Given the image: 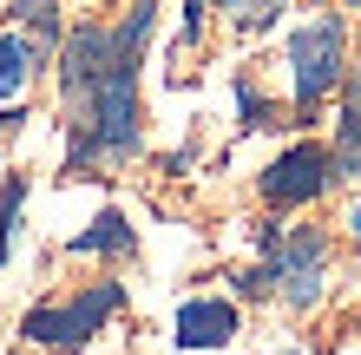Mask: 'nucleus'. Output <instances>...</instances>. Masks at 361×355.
I'll return each mask as SVG.
<instances>
[{"instance_id": "nucleus-1", "label": "nucleus", "mask_w": 361, "mask_h": 355, "mask_svg": "<svg viewBox=\"0 0 361 355\" xmlns=\"http://www.w3.org/2000/svg\"><path fill=\"white\" fill-rule=\"evenodd\" d=\"M158 27V7L138 0L118 27H73L59 40V99H66V172L132 158L145 138L138 53Z\"/></svg>"}, {"instance_id": "nucleus-2", "label": "nucleus", "mask_w": 361, "mask_h": 355, "mask_svg": "<svg viewBox=\"0 0 361 355\" xmlns=\"http://www.w3.org/2000/svg\"><path fill=\"white\" fill-rule=\"evenodd\" d=\"M348 79V33L335 13H315L309 27L289 33V86H295V112H315L322 99Z\"/></svg>"}, {"instance_id": "nucleus-3", "label": "nucleus", "mask_w": 361, "mask_h": 355, "mask_svg": "<svg viewBox=\"0 0 361 355\" xmlns=\"http://www.w3.org/2000/svg\"><path fill=\"white\" fill-rule=\"evenodd\" d=\"M118 303H125V289L118 283H92V289H79V296H66V303H39V309H27V342H39V349H53V355H79L105 323L118 316Z\"/></svg>"}, {"instance_id": "nucleus-4", "label": "nucleus", "mask_w": 361, "mask_h": 355, "mask_svg": "<svg viewBox=\"0 0 361 355\" xmlns=\"http://www.w3.org/2000/svg\"><path fill=\"white\" fill-rule=\"evenodd\" d=\"M269 277H276V296H283L289 309H315L329 289V237L315 231V224H295V231H283L269 250H263Z\"/></svg>"}, {"instance_id": "nucleus-5", "label": "nucleus", "mask_w": 361, "mask_h": 355, "mask_svg": "<svg viewBox=\"0 0 361 355\" xmlns=\"http://www.w3.org/2000/svg\"><path fill=\"white\" fill-rule=\"evenodd\" d=\"M342 184V172H335V152L329 145H289L283 158H269V172H263V204L269 211H302V204H315L322 191H335Z\"/></svg>"}, {"instance_id": "nucleus-6", "label": "nucleus", "mask_w": 361, "mask_h": 355, "mask_svg": "<svg viewBox=\"0 0 361 355\" xmlns=\"http://www.w3.org/2000/svg\"><path fill=\"white\" fill-rule=\"evenodd\" d=\"M237 329H243V316L230 296H190L178 309L171 336H178V349H224V342H237Z\"/></svg>"}, {"instance_id": "nucleus-7", "label": "nucleus", "mask_w": 361, "mask_h": 355, "mask_svg": "<svg viewBox=\"0 0 361 355\" xmlns=\"http://www.w3.org/2000/svg\"><path fill=\"white\" fill-rule=\"evenodd\" d=\"M66 250H73V257H132V250H138V231H132V217H125V211H99L92 231H79Z\"/></svg>"}, {"instance_id": "nucleus-8", "label": "nucleus", "mask_w": 361, "mask_h": 355, "mask_svg": "<svg viewBox=\"0 0 361 355\" xmlns=\"http://www.w3.org/2000/svg\"><path fill=\"white\" fill-rule=\"evenodd\" d=\"M335 172L361 178V73H348V92H342V119H335Z\"/></svg>"}, {"instance_id": "nucleus-9", "label": "nucleus", "mask_w": 361, "mask_h": 355, "mask_svg": "<svg viewBox=\"0 0 361 355\" xmlns=\"http://www.w3.org/2000/svg\"><path fill=\"white\" fill-rule=\"evenodd\" d=\"M27 79H33L27 40H20V33H0V99H20V92H27Z\"/></svg>"}, {"instance_id": "nucleus-10", "label": "nucleus", "mask_w": 361, "mask_h": 355, "mask_svg": "<svg viewBox=\"0 0 361 355\" xmlns=\"http://www.w3.org/2000/svg\"><path fill=\"white\" fill-rule=\"evenodd\" d=\"M20 204H27V178H7L0 184V270H7V257H13V231H20Z\"/></svg>"}, {"instance_id": "nucleus-11", "label": "nucleus", "mask_w": 361, "mask_h": 355, "mask_svg": "<svg viewBox=\"0 0 361 355\" xmlns=\"http://www.w3.org/2000/svg\"><path fill=\"white\" fill-rule=\"evenodd\" d=\"M224 7L237 13V27H243V33H263V27H276L283 0H224Z\"/></svg>"}, {"instance_id": "nucleus-12", "label": "nucleus", "mask_w": 361, "mask_h": 355, "mask_svg": "<svg viewBox=\"0 0 361 355\" xmlns=\"http://www.w3.org/2000/svg\"><path fill=\"white\" fill-rule=\"evenodd\" d=\"M237 112H243L250 132H257V125H269V106H263V92L250 86V79H237Z\"/></svg>"}, {"instance_id": "nucleus-13", "label": "nucleus", "mask_w": 361, "mask_h": 355, "mask_svg": "<svg viewBox=\"0 0 361 355\" xmlns=\"http://www.w3.org/2000/svg\"><path fill=\"white\" fill-rule=\"evenodd\" d=\"M20 119H27V112H20L13 99H7V106H0V138H7V132H20Z\"/></svg>"}, {"instance_id": "nucleus-14", "label": "nucleus", "mask_w": 361, "mask_h": 355, "mask_svg": "<svg viewBox=\"0 0 361 355\" xmlns=\"http://www.w3.org/2000/svg\"><path fill=\"white\" fill-rule=\"evenodd\" d=\"M348 237H355V243H361V198H355V204H348Z\"/></svg>"}, {"instance_id": "nucleus-15", "label": "nucleus", "mask_w": 361, "mask_h": 355, "mask_svg": "<svg viewBox=\"0 0 361 355\" xmlns=\"http://www.w3.org/2000/svg\"><path fill=\"white\" fill-rule=\"evenodd\" d=\"M348 7H355V13H361V0H348Z\"/></svg>"}, {"instance_id": "nucleus-16", "label": "nucleus", "mask_w": 361, "mask_h": 355, "mask_svg": "<svg viewBox=\"0 0 361 355\" xmlns=\"http://www.w3.org/2000/svg\"><path fill=\"white\" fill-rule=\"evenodd\" d=\"M315 7H322V0H315Z\"/></svg>"}]
</instances>
